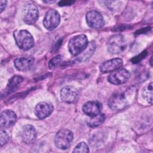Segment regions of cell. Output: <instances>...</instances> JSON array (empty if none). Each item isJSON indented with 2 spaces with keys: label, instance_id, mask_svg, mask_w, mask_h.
Wrapping results in <instances>:
<instances>
[{
  "label": "cell",
  "instance_id": "24",
  "mask_svg": "<svg viewBox=\"0 0 153 153\" xmlns=\"http://www.w3.org/2000/svg\"><path fill=\"white\" fill-rule=\"evenodd\" d=\"M74 3H75V1H60L58 2V5L59 6L63 7V6L71 5Z\"/></svg>",
  "mask_w": 153,
  "mask_h": 153
},
{
  "label": "cell",
  "instance_id": "15",
  "mask_svg": "<svg viewBox=\"0 0 153 153\" xmlns=\"http://www.w3.org/2000/svg\"><path fill=\"white\" fill-rule=\"evenodd\" d=\"M22 137L23 141L27 144L35 142L36 139V131L35 127L30 124L25 125L22 129Z\"/></svg>",
  "mask_w": 153,
  "mask_h": 153
},
{
  "label": "cell",
  "instance_id": "3",
  "mask_svg": "<svg viewBox=\"0 0 153 153\" xmlns=\"http://www.w3.org/2000/svg\"><path fill=\"white\" fill-rule=\"evenodd\" d=\"M74 139L73 133L68 129H62L56 134L54 143L57 148L60 149H67L71 145Z\"/></svg>",
  "mask_w": 153,
  "mask_h": 153
},
{
  "label": "cell",
  "instance_id": "22",
  "mask_svg": "<svg viewBox=\"0 0 153 153\" xmlns=\"http://www.w3.org/2000/svg\"><path fill=\"white\" fill-rule=\"evenodd\" d=\"M0 136H1V146H2L8 142L10 137L8 133L2 128H1V130Z\"/></svg>",
  "mask_w": 153,
  "mask_h": 153
},
{
  "label": "cell",
  "instance_id": "5",
  "mask_svg": "<svg viewBox=\"0 0 153 153\" xmlns=\"http://www.w3.org/2000/svg\"><path fill=\"white\" fill-rule=\"evenodd\" d=\"M128 103L127 92L116 93L109 99V107L113 111H120L124 109Z\"/></svg>",
  "mask_w": 153,
  "mask_h": 153
},
{
  "label": "cell",
  "instance_id": "11",
  "mask_svg": "<svg viewBox=\"0 0 153 153\" xmlns=\"http://www.w3.org/2000/svg\"><path fill=\"white\" fill-rule=\"evenodd\" d=\"M16 113L10 109H6L1 113L0 126L2 129L7 128L12 126L16 121Z\"/></svg>",
  "mask_w": 153,
  "mask_h": 153
},
{
  "label": "cell",
  "instance_id": "23",
  "mask_svg": "<svg viewBox=\"0 0 153 153\" xmlns=\"http://www.w3.org/2000/svg\"><path fill=\"white\" fill-rule=\"evenodd\" d=\"M146 56H147V51H143L139 55L133 57L131 59V62H132L133 63H138L142 60H143Z\"/></svg>",
  "mask_w": 153,
  "mask_h": 153
},
{
  "label": "cell",
  "instance_id": "4",
  "mask_svg": "<svg viewBox=\"0 0 153 153\" xmlns=\"http://www.w3.org/2000/svg\"><path fill=\"white\" fill-rule=\"evenodd\" d=\"M127 47V43L122 35L118 34L112 36L108 42V51L112 54H119L123 52Z\"/></svg>",
  "mask_w": 153,
  "mask_h": 153
},
{
  "label": "cell",
  "instance_id": "12",
  "mask_svg": "<svg viewBox=\"0 0 153 153\" xmlns=\"http://www.w3.org/2000/svg\"><path fill=\"white\" fill-rule=\"evenodd\" d=\"M53 105L45 102H41L38 103L35 108V114L39 119H44L48 117L53 111Z\"/></svg>",
  "mask_w": 153,
  "mask_h": 153
},
{
  "label": "cell",
  "instance_id": "13",
  "mask_svg": "<svg viewBox=\"0 0 153 153\" xmlns=\"http://www.w3.org/2000/svg\"><path fill=\"white\" fill-rule=\"evenodd\" d=\"M123 63V61L120 58H115L102 63L99 68L100 71L102 73H108L114 71L119 69Z\"/></svg>",
  "mask_w": 153,
  "mask_h": 153
},
{
  "label": "cell",
  "instance_id": "17",
  "mask_svg": "<svg viewBox=\"0 0 153 153\" xmlns=\"http://www.w3.org/2000/svg\"><path fill=\"white\" fill-rule=\"evenodd\" d=\"M23 79V78L20 75H14L12 76L7 84V87L4 90V93L1 94V97H2L3 96H5L13 92L14 90L17 87L19 84L22 82Z\"/></svg>",
  "mask_w": 153,
  "mask_h": 153
},
{
  "label": "cell",
  "instance_id": "14",
  "mask_svg": "<svg viewBox=\"0 0 153 153\" xmlns=\"http://www.w3.org/2000/svg\"><path fill=\"white\" fill-rule=\"evenodd\" d=\"M102 104L98 101L87 102L82 106V111L88 116L93 117L101 113Z\"/></svg>",
  "mask_w": 153,
  "mask_h": 153
},
{
  "label": "cell",
  "instance_id": "10",
  "mask_svg": "<svg viewBox=\"0 0 153 153\" xmlns=\"http://www.w3.org/2000/svg\"><path fill=\"white\" fill-rule=\"evenodd\" d=\"M130 76L129 72L125 69L113 71L108 77V81L114 85L123 84L127 81Z\"/></svg>",
  "mask_w": 153,
  "mask_h": 153
},
{
  "label": "cell",
  "instance_id": "16",
  "mask_svg": "<svg viewBox=\"0 0 153 153\" xmlns=\"http://www.w3.org/2000/svg\"><path fill=\"white\" fill-rule=\"evenodd\" d=\"M34 62L32 57H22L17 58L14 61L16 68L20 71H26L31 68Z\"/></svg>",
  "mask_w": 153,
  "mask_h": 153
},
{
  "label": "cell",
  "instance_id": "25",
  "mask_svg": "<svg viewBox=\"0 0 153 153\" xmlns=\"http://www.w3.org/2000/svg\"><path fill=\"white\" fill-rule=\"evenodd\" d=\"M7 1H1V13L3 11V10L5 8L7 5Z\"/></svg>",
  "mask_w": 153,
  "mask_h": 153
},
{
  "label": "cell",
  "instance_id": "6",
  "mask_svg": "<svg viewBox=\"0 0 153 153\" xmlns=\"http://www.w3.org/2000/svg\"><path fill=\"white\" fill-rule=\"evenodd\" d=\"M22 18L27 25L35 23L39 18V11L37 7L32 2L26 4L22 10Z\"/></svg>",
  "mask_w": 153,
  "mask_h": 153
},
{
  "label": "cell",
  "instance_id": "20",
  "mask_svg": "<svg viewBox=\"0 0 153 153\" xmlns=\"http://www.w3.org/2000/svg\"><path fill=\"white\" fill-rule=\"evenodd\" d=\"M63 60V57L62 55H57L53 57L48 63V67L50 69H54L58 66L60 65Z\"/></svg>",
  "mask_w": 153,
  "mask_h": 153
},
{
  "label": "cell",
  "instance_id": "21",
  "mask_svg": "<svg viewBox=\"0 0 153 153\" xmlns=\"http://www.w3.org/2000/svg\"><path fill=\"white\" fill-rule=\"evenodd\" d=\"M73 152H89V148L88 145L84 142H79L74 148Z\"/></svg>",
  "mask_w": 153,
  "mask_h": 153
},
{
  "label": "cell",
  "instance_id": "1",
  "mask_svg": "<svg viewBox=\"0 0 153 153\" xmlns=\"http://www.w3.org/2000/svg\"><path fill=\"white\" fill-rule=\"evenodd\" d=\"M88 45L87 37L84 34H79L72 37L68 42L69 51L73 56H78L84 51Z\"/></svg>",
  "mask_w": 153,
  "mask_h": 153
},
{
  "label": "cell",
  "instance_id": "9",
  "mask_svg": "<svg viewBox=\"0 0 153 153\" xmlns=\"http://www.w3.org/2000/svg\"><path fill=\"white\" fill-rule=\"evenodd\" d=\"M88 26L93 29H100L104 26L105 21L102 14L96 11H90L85 16Z\"/></svg>",
  "mask_w": 153,
  "mask_h": 153
},
{
  "label": "cell",
  "instance_id": "26",
  "mask_svg": "<svg viewBox=\"0 0 153 153\" xmlns=\"http://www.w3.org/2000/svg\"><path fill=\"white\" fill-rule=\"evenodd\" d=\"M44 2H46V3H50V2L53 3V2H54V1H44Z\"/></svg>",
  "mask_w": 153,
  "mask_h": 153
},
{
  "label": "cell",
  "instance_id": "2",
  "mask_svg": "<svg viewBox=\"0 0 153 153\" xmlns=\"http://www.w3.org/2000/svg\"><path fill=\"white\" fill-rule=\"evenodd\" d=\"M14 38L18 47L27 51L34 45V39L31 33L27 30H19L14 32Z\"/></svg>",
  "mask_w": 153,
  "mask_h": 153
},
{
  "label": "cell",
  "instance_id": "19",
  "mask_svg": "<svg viewBox=\"0 0 153 153\" xmlns=\"http://www.w3.org/2000/svg\"><path fill=\"white\" fill-rule=\"evenodd\" d=\"M142 96L145 100L150 103H152V82L146 85L142 90Z\"/></svg>",
  "mask_w": 153,
  "mask_h": 153
},
{
  "label": "cell",
  "instance_id": "18",
  "mask_svg": "<svg viewBox=\"0 0 153 153\" xmlns=\"http://www.w3.org/2000/svg\"><path fill=\"white\" fill-rule=\"evenodd\" d=\"M105 120V115L103 114L100 113L97 115L91 117L87 121V125L90 127H96L101 125Z\"/></svg>",
  "mask_w": 153,
  "mask_h": 153
},
{
  "label": "cell",
  "instance_id": "8",
  "mask_svg": "<svg viewBox=\"0 0 153 153\" xmlns=\"http://www.w3.org/2000/svg\"><path fill=\"white\" fill-rule=\"evenodd\" d=\"M79 96V90L72 85L64 86L60 90V98L65 103H75L78 99Z\"/></svg>",
  "mask_w": 153,
  "mask_h": 153
},
{
  "label": "cell",
  "instance_id": "7",
  "mask_svg": "<svg viewBox=\"0 0 153 153\" xmlns=\"http://www.w3.org/2000/svg\"><path fill=\"white\" fill-rule=\"evenodd\" d=\"M60 22V16L57 11L54 9L48 10L44 17L43 25L45 29L52 30L56 29Z\"/></svg>",
  "mask_w": 153,
  "mask_h": 153
}]
</instances>
